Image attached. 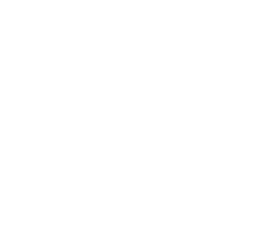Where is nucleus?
I'll list each match as a JSON object with an SVG mask.
<instances>
[]
</instances>
